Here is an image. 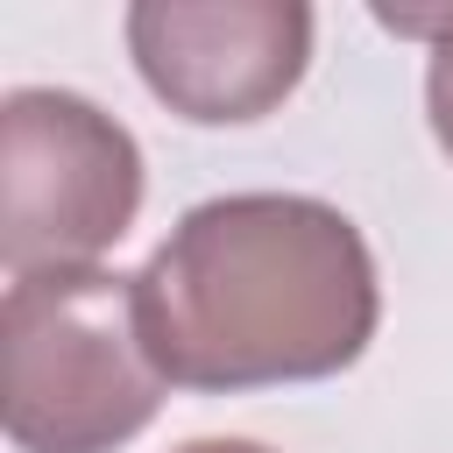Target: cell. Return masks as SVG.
<instances>
[{
    "label": "cell",
    "instance_id": "cell-1",
    "mask_svg": "<svg viewBox=\"0 0 453 453\" xmlns=\"http://www.w3.org/2000/svg\"><path fill=\"white\" fill-rule=\"evenodd\" d=\"M142 333L170 389L241 396L354 368L382 319L361 226L304 191L191 205L134 269Z\"/></svg>",
    "mask_w": 453,
    "mask_h": 453
},
{
    "label": "cell",
    "instance_id": "cell-2",
    "mask_svg": "<svg viewBox=\"0 0 453 453\" xmlns=\"http://www.w3.org/2000/svg\"><path fill=\"white\" fill-rule=\"evenodd\" d=\"M142 333V283L120 269H50L0 297V425L14 453H120L163 411Z\"/></svg>",
    "mask_w": 453,
    "mask_h": 453
},
{
    "label": "cell",
    "instance_id": "cell-3",
    "mask_svg": "<svg viewBox=\"0 0 453 453\" xmlns=\"http://www.w3.org/2000/svg\"><path fill=\"white\" fill-rule=\"evenodd\" d=\"M149 191L142 142L64 85H14L0 99V262L7 283L50 269H99Z\"/></svg>",
    "mask_w": 453,
    "mask_h": 453
},
{
    "label": "cell",
    "instance_id": "cell-5",
    "mask_svg": "<svg viewBox=\"0 0 453 453\" xmlns=\"http://www.w3.org/2000/svg\"><path fill=\"white\" fill-rule=\"evenodd\" d=\"M382 28H396V35H432V64H425V120H432V134H439V149L453 156V7L446 14H375Z\"/></svg>",
    "mask_w": 453,
    "mask_h": 453
},
{
    "label": "cell",
    "instance_id": "cell-4",
    "mask_svg": "<svg viewBox=\"0 0 453 453\" xmlns=\"http://www.w3.org/2000/svg\"><path fill=\"white\" fill-rule=\"evenodd\" d=\"M127 57L142 85L191 127L276 113L311 64V7L297 0H134Z\"/></svg>",
    "mask_w": 453,
    "mask_h": 453
},
{
    "label": "cell",
    "instance_id": "cell-6",
    "mask_svg": "<svg viewBox=\"0 0 453 453\" xmlns=\"http://www.w3.org/2000/svg\"><path fill=\"white\" fill-rule=\"evenodd\" d=\"M177 453H269V446H255V439H191Z\"/></svg>",
    "mask_w": 453,
    "mask_h": 453
}]
</instances>
